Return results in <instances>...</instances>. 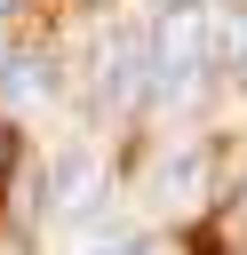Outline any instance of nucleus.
I'll list each match as a JSON object with an SVG mask.
<instances>
[{
  "label": "nucleus",
  "instance_id": "1",
  "mask_svg": "<svg viewBox=\"0 0 247 255\" xmlns=\"http://www.w3.org/2000/svg\"><path fill=\"white\" fill-rule=\"evenodd\" d=\"M215 8L207 0H167L151 16V96L159 104H183L199 88V72L215 64Z\"/></svg>",
  "mask_w": 247,
  "mask_h": 255
},
{
  "label": "nucleus",
  "instance_id": "2",
  "mask_svg": "<svg viewBox=\"0 0 247 255\" xmlns=\"http://www.w3.org/2000/svg\"><path fill=\"white\" fill-rule=\"evenodd\" d=\"M104 96L112 104H143L151 96V32H120L104 48Z\"/></svg>",
  "mask_w": 247,
  "mask_h": 255
},
{
  "label": "nucleus",
  "instance_id": "3",
  "mask_svg": "<svg viewBox=\"0 0 247 255\" xmlns=\"http://www.w3.org/2000/svg\"><path fill=\"white\" fill-rule=\"evenodd\" d=\"M96 183H104L96 159H88V151H64V159H56V183H48V191H56V215H80V207L96 199Z\"/></svg>",
  "mask_w": 247,
  "mask_h": 255
},
{
  "label": "nucleus",
  "instance_id": "4",
  "mask_svg": "<svg viewBox=\"0 0 247 255\" xmlns=\"http://www.w3.org/2000/svg\"><path fill=\"white\" fill-rule=\"evenodd\" d=\"M0 96H8V104H48V96H56V64L8 56V64H0Z\"/></svg>",
  "mask_w": 247,
  "mask_h": 255
},
{
  "label": "nucleus",
  "instance_id": "5",
  "mask_svg": "<svg viewBox=\"0 0 247 255\" xmlns=\"http://www.w3.org/2000/svg\"><path fill=\"white\" fill-rule=\"evenodd\" d=\"M199 175H207V151H183V159L159 167V191H151V199H159V207H191V199H199Z\"/></svg>",
  "mask_w": 247,
  "mask_h": 255
},
{
  "label": "nucleus",
  "instance_id": "6",
  "mask_svg": "<svg viewBox=\"0 0 247 255\" xmlns=\"http://www.w3.org/2000/svg\"><path fill=\"white\" fill-rule=\"evenodd\" d=\"M215 64H231V72H239V80H247V8H239V16H223V24H215Z\"/></svg>",
  "mask_w": 247,
  "mask_h": 255
},
{
  "label": "nucleus",
  "instance_id": "7",
  "mask_svg": "<svg viewBox=\"0 0 247 255\" xmlns=\"http://www.w3.org/2000/svg\"><path fill=\"white\" fill-rule=\"evenodd\" d=\"M88 255H167L159 239H104V247H88Z\"/></svg>",
  "mask_w": 247,
  "mask_h": 255
},
{
  "label": "nucleus",
  "instance_id": "8",
  "mask_svg": "<svg viewBox=\"0 0 247 255\" xmlns=\"http://www.w3.org/2000/svg\"><path fill=\"white\" fill-rule=\"evenodd\" d=\"M0 16H8V0H0Z\"/></svg>",
  "mask_w": 247,
  "mask_h": 255
}]
</instances>
